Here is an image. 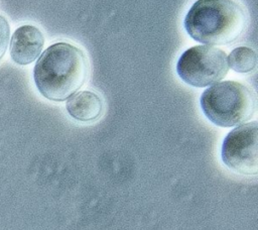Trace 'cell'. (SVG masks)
<instances>
[{
  "mask_svg": "<svg viewBox=\"0 0 258 230\" xmlns=\"http://www.w3.org/2000/svg\"><path fill=\"white\" fill-rule=\"evenodd\" d=\"M89 70L88 59L81 48L68 42H56L39 55L33 69V80L41 96L62 102L85 85Z\"/></svg>",
  "mask_w": 258,
  "mask_h": 230,
  "instance_id": "6da1fadb",
  "label": "cell"
},
{
  "mask_svg": "<svg viewBox=\"0 0 258 230\" xmlns=\"http://www.w3.org/2000/svg\"><path fill=\"white\" fill-rule=\"evenodd\" d=\"M205 116L220 127H234L249 121L256 111V97L246 85L223 81L207 88L200 98Z\"/></svg>",
  "mask_w": 258,
  "mask_h": 230,
  "instance_id": "3957f363",
  "label": "cell"
},
{
  "mask_svg": "<svg viewBox=\"0 0 258 230\" xmlns=\"http://www.w3.org/2000/svg\"><path fill=\"white\" fill-rule=\"evenodd\" d=\"M44 45L41 30L31 24H24L15 29L10 40L9 52L12 61L20 66L34 62Z\"/></svg>",
  "mask_w": 258,
  "mask_h": 230,
  "instance_id": "8992f818",
  "label": "cell"
},
{
  "mask_svg": "<svg viewBox=\"0 0 258 230\" xmlns=\"http://www.w3.org/2000/svg\"><path fill=\"white\" fill-rule=\"evenodd\" d=\"M69 115L80 122L98 120L104 112L102 98L92 91H81L69 98L66 104Z\"/></svg>",
  "mask_w": 258,
  "mask_h": 230,
  "instance_id": "52a82bcc",
  "label": "cell"
},
{
  "mask_svg": "<svg viewBox=\"0 0 258 230\" xmlns=\"http://www.w3.org/2000/svg\"><path fill=\"white\" fill-rule=\"evenodd\" d=\"M223 163L243 176L258 174V123L246 122L232 129L221 148Z\"/></svg>",
  "mask_w": 258,
  "mask_h": 230,
  "instance_id": "5b68a950",
  "label": "cell"
},
{
  "mask_svg": "<svg viewBox=\"0 0 258 230\" xmlns=\"http://www.w3.org/2000/svg\"><path fill=\"white\" fill-rule=\"evenodd\" d=\"M10 39V26L7 19L0 15V61L7 50Z\"/></svg>",
  "mask_w": 258,
  "mask_h": 230,
  "instance_id": "9c48e42d",
  "label": "cell"
},
{
  "mask_svg": "<svg viewBox=\"0 0 258 230\" xmlns=\"http://www.w3.org/2000/svg\"><path fill=\"white\" fill-rule=\"evenodd\" d=\"M248 17L234 0H197L183 19L186 33L209 45H224L236 41L246 31Z\"/></svg>",
  "mask_w": 258,
  "mask_h": 230,
  "instance_id": "7a4b0ae2",
  "label": "cell"
},
{
  "mask_svg": "<svg viewBox=\"0 0 258 230\" xmlns=\"http://www.w3.org/2000/svg\"><path fill=\"white\" fill-rule=\"evenodd\" d=\"M178 77L187 85L204 88L220 82L228 73L224 50L212 45H195L184 50L176 63Z\"/></svg>",
  "mask_w": 258,
  "mask_h": 230,
  "instance_id": "277c9868",
  "label": "cell"
},
{
  "mask_svg": "<svg viewBox=\"0 0 258 230\" xmlns=\"http://www.w3.org/2000/svg\"><path fill=\"white\" fill-rule=\"evenodd\" d=\"M228 59V66L239 74H248L257 67V54L254 49L248 46H238L234 48Z\"/></svg>",
  "mask_w": 258,
  "mask_h": 230,
  "instance_id": "ba28073f",
  "label": "cell"
}]
</instances>
